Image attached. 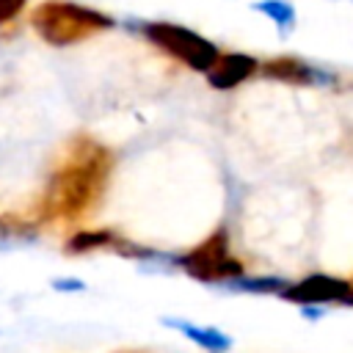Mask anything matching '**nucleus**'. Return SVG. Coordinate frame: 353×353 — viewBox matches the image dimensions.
Segmentation results:
<instances>
[{
	"mask_svg": "<svg viewBox=\"0 0 353 353\" xmlns=\"http://www.w3.org/2000/svg\"><path fill=\"white\" fill-rule=\"evenodd\" d=\"M113 149L88 132H74L50 171L30 215L44 223H80L91 218L108 193L113 176Z\"/></svg>",
	"mask_w": 353,
	"mask_h": 353,
	"instance_id": "f257e3e1",
	"label": "nucleus"
},
{
	"mask_svg": "<svg viewBox=\"0 0 353 353\" xmlns=\"http://www.w3.org/2000/svg\"><path fill=\"white\" fill-rule=\"evenodd\" d=\"M28 25L39 41L63 50L110 33L116 19L108 11L77 0H41L28 11Z\"/></svg>",
	"mask_w": 353,
	"mask_h": 353,
	"instance_id": "f03ea898",
	"label": "nucleus"
},
{
	"mask_svg": "<svg viewBox=\"0 0 353 353\" xmlns=\"http://www.w3.org/2000/svg\"><path fill=\"white\" fill-rule=\"evenodd\" d=\"M130 30H135L146 44H152L157 52H163L165 58L182 63L185 69L196 72V74H207L212 69V63L221 55V47L207 39L204 33L182 25V22H171V19H127L124 22Z\"/></svg>",
	"mask_w": 353,
	"mask_h": 353,
	"instance_id": "7ed1b4c3",
	"label": "nucleus"
},
{
	"mask_svg": "<svg viewBox=\"0 0 353 353\" xmlns=\"http://www.w3.org/2000/svg\"><path fill=\"white\" fill-rule=\"evenodd\" d=\"M176 270L188 279L221 287L245 273V262L232 251V237L226 226H215L204 240L190 245L188 251H176Z\"/></svg>",
	"mask_w": 353,
	"mask_h": 353,
	"instance_id": "20e7f679",
	"label": "nucleus"
},
{
	"mask_svg": "<svg viewBox=\"0 0 353 353\" xmlns=\"http://www.w3.org/2000/svg\"><path fill=\"white\" fill-rule=\"evenodd\" d=\"M259 77L270 80V83H284V85H295V88H323V91H336L342 85V72L301 58V55H273L265 58L259 66Z\"/></svg>",
	"mask_w": 353,
	"mask_h": 353,
	"instance_id": "39448f33",
	"label": "nucleus"
},
{
	"mask_svg": "<svg viewBox=\"0 0 353 353\" xmlns=\"http://www.w3.org/2000/svg\"><path fill=\"white\" fill-rule=\"evenodd\" d=\"M350 290V279L334 276V273H306L287 284V290L279 295L281 301L292 306H342L345 295Z\"/></svg>",
	"mask_w": 353,
	"mask_h": 353,
	"instance_id": "423d86ee",
	"label": "nucleus"
},
{
	"mask_svg": "<svg viewBox=\"0 0 353 353\" xmlns=\"http://www.w3.org/2000/svg\"><path fill=\"white\" fill-rule=\"evenodd\" d=\"M259 66H262V61L256 55H251V52H243V50H221L218 61L204 74V80H207V85L212 91H234L243 83L259 77Z\"/></svg>",
	"mask_w": 353,
	"mask_h": 353,
	"instance_id": "0eeeda50",
	"label": "nucleus"
},
{
	"mask_svg": "<svg viewBox=\"0 0 353 353\" xmlns=\"http://www.w3.org/2000/svg\"><path fill=\"white\" fill-rule=\"evenodd\" d=\"M160 323L171 331H176L179 336H185L190 345H196L199 350L204 353H229L234 347V339L218 328V325H210V323H196L190 317H179V314H165L160 317Z\"/></svg>",
	"mask_w": 353,
	"mask_h": 353,
	"instance_id": "6e6552de",
	"label": "nucleus"
},
{
	"mask_svg": "<svg viewBox=\"0 0 353 353\" xmlns=\"http://www.w3.org/2000/svg\"><path fill=\"white\" fill-rule=\"evenodd\" d=\"M121 232L110 229V226H88V229H77L74 234L66 237L63 243V254L66 256H85V254H97V251H113V243Z\"/></svg>",
	"mask_w": 353,
	"mask_h": 353,
	"instance_id": "1a4fd4ad",
	"label": "nucleus"
},
{
	"mask_svg": "<svg viewBox=\"0 0 353 353\" xmlns=\"http://www.w3.org/2000/svg\"><path fill=\"white\" fill-rule=\"evenodd\" d=\"M41 234V223L25 212H3L0 215V245H33Z\"/></svg>",
	"mask_w": 353,
	"mask_h": 353,
	"instance_id": "9d476101",
	"label": "nucleus"
},
{
	"mask_svg": "<svg viewBox=\"0 0 353 353\" xmlns=\"http://www.w3.org/2000/svg\"><path fill=\"white\" fill-rule=\"evenodd\" d=\"M287 284H290V279H284V276H273V273L251 276V273H243V276L221 284L218 290L232 292V295H281L287 290Z\"/></svg>",
	"mask_w": 353,
	"mask_h": 353,
	"instance_id": "9b49d317",
	"label": "nucleus"
},
{
	"mask_svg": "<svg viewBox=\"0 0 353 353\" xmlns=\"http://www.w3.org/2000/svg\"><path fill=\"white\" fill-rule=\"evenodd\" d=\"M251 11L265 17L281 39H290L298 28V8H295L292 0H254Z\"/></svg>",
	"mask_w": 353,
	"mask_h": 353,
	"instance_id": "f8f14e48",
	"label": "nucleus"
},
{
	"mask_svg": "<svg viewBox=\"0 0 353 353\" xmlns=\"http://www.w3.org/2000/svg\"><path fill=\"white\" fill-rule=\"evenodd\" d=\"M28 11V0H0V30H8Z\"/></svg>",
	"mask_w": 353,
	"mask_h": 353,
	"instance_id": "ddd939ff",
	"label": "nucleus"
},
{
	"mask_svg": "<svg viewBox=\"0 0 353 353\" xmlns=\"http://www.w3.org/2000/svg\"><path fill=\"white\" fill-rule=\"evenodd\" d=\"M50 287L61 295H80V292H85L88 284L80 276H55V279H50Z\"/></svg>",
	"mask_w": 353,
	"mask_h": 353,
	"instance_id": "4468645a",
	"label": "nucleus"
},
{
	"mask_svg": "<svg viewBox=\"0 0 353 353\" xmlns=\"http://www.w3.org/2000/svg\"><path fill=\"white\" fill-rule=\"evenodd\" d=\"M298 314H301V320H306V323H320V320H325L328 314H331V309L328 306H314V303H306V306H298Z\"/></svg>",
	"mask_w": 353,
	"mask_h": 353,
	"instance_id": "2eb2a0df",
	"label": "nucleus"
},
{
	"mask_svg": "<svg viewBox=\"0 0 353 353\" xmlns=\"http://www.w3.org/2000/svg\"><path fill=\"white\" fill-rule=\"evenodd\" d=\"M342 306H345V309H353V276H350V290H347V295H345Z\"/></svg>",
	"mask_w": 353,
	"mask_h": 353,
	"instance_id": "dca6fc26",
	"label": "nucleus"
},
{
	"mask_svg": "<svg viewBox=\"0 0 353 353\" xmlns=\"http://www.w3.org/2000/svg\"><path fill=\"white\" fill-rule=\"evenodd\" d=\"M116 353H152V350H116Z\"/></svg>",
	"mask_w": 353,
	"mask_h": 353,
	"instance_id": "f3484780",
	"label": "nucleus"
}]
</instances>
